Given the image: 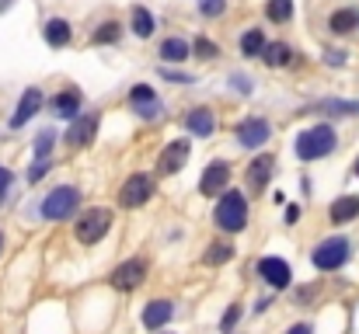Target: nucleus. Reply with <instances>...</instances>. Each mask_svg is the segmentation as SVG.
Listing matches in <instances>:
<instances>
[{"label": "nucleus", "instance_id": "f257e3e1", "mask_svg": "<svg viewBox=\"0 0 359 334\" xmlns=\"http://www.w3.org/2000/svg\"><path fill=\"white\" fill-rule=\"evenodd\" d=\"M335 150V129L332 125H311L297 136V157L300 160H321Z\"/></svg>", "mask_w": 359, "mask_h": 334}, {"label": "nucleus", "instance_id": "f03ea898", "mask_svg": "<svg viewBox=\"0 0 359 334\" xmlns=\"http://www.w3.org/2000/svg\"><path fill=\"white\" fill-rule=\"evenodd\" d=\"M81 206V192L74 185H63V188H53L42 202V220L49 223H60V220H70Z\"/></svg>", "mask_w": 359, "mask_h": 334}, {"label": "nucleus", "instance_id": "7ed1b4c3", "mask_svg": "<svg viewBox=\"0 0 359 334\" xmlns=\"http://www.w3.org/2000/svg\"><path fill=\"white\" fill-rule=\"evenodd\" d=\"M213 220H217L220 230H227V233L244 230V223H248V202H244V195H241V192H227V195L217 202Z\"/></svg>", "mask_w": 359, "mask_h": 334}, {"label": "nucleus", "instance_id": "20e7f679", "mask_svg": "<svg viewBox=\"0 0 359 334\" xmlns=\"http://www.w3.org/2000/svg\"><path fill=\"white\" fill-rule=\"evenodd\" d=\"M109 226H112V213L109 209H88V213H81V220H77V240L81 244H98L105 233H109Z\"/></svg>", "mask_w": 359, "mask_h": 334}, {"label": "nucleus", "instance_id": "39448f33", "mask_svg": "<svg viewBox=\"0 0 359 334\" xmlns=\"http://www.w3.org/2000/svg\"><path fill=\"white\" fill-rule=\"evenodd\" d=\"M346 261H349V240L346 237H332V240L318 244V251H314V268H321V272H335Z\"/></svg>", "mask_w": 359, "mask_h": 334}, {"label": "nucleus", "instance_id": "423d86ee", "mask_svg": "<svg viewBox=\"0 0 359 334\" xmlns=\"http://www.w3.org/2000/svg\"><path fill=\"white\" fill-rule=\"evenodd\" d=\"M150 195H154V181H150L147 174H129L119 188V206L122 209H136V206H143Z\"/></svg>", "mask_w": 359, "mask_h": 334}, {"label": "nucleus", "instance_id": "0eeeda50", "mask_svg": "<svg viewBox=\"0 0 359 334\" xmlns=\"http://www.w3.org/2000/svg\"><path fill=\"white\" fill-rule=\"evenodd\" d=\"M143 279H147V261H143V258H129V261H122L119 268L109 275V282H112L116 289H122V293L136 289Z\"/></svg>", "mask_w": 359, "mask_h": 334}, {"label": "nucleus", "instance_id": "6e6552de", "mask_svg": "<svg viewBox=\"0 0 359 334\" xmlns=\"http://www.w3.org/2000/svg\"><path fill=\"white\" fill-rule=\"evenodd\" d=\"M189 139H171V146H164V153L157 157V171L161 174H178L189 160Z\"/></svg>", "mask_w": 359, "mask_h": 334}, {"label": "nucleus", "instance_id": "1a4fd4ad", "mask_svg": "<svg viewBox=\"0 0 359 334\" xmlns=\"http://www.w3.org/2000/svg\"><path fill=\"white\" fill-rule=\"evenodd\" d=\"M227 181H231V164L227 160H213L206 167V174L199 178V192L203 195H220V192H227Z\"/></svg>", "mask_w": 359, "mask_h": 334}, {"label": "nucleus", "instance_id": "9d476101", "mask_svg": "<svg viewBox=\"0 0 359 334\" xmlns=\"http://www.w3.org/2000/svg\"><path fill=\"white\" fill-rule=\"evenodd\" d=\"M129 105H133V111H136L140 118H157V115H161V102H157L154 88H147V84H136V88L129 91Z\"/></svg>", "mask_w": 359, "mask_h": 334}, {"label": "nucleus", "instance_id": "9b49d317", "mask_svg": "<svg viewBox=\"0 0 359 334\" xmlns=\"http://www.w3.org/2000/svg\"><path fill=\"white\" fill-rule=\"evenodd\" d=\"M258 275H262L269 286H276V289H286L290 279H293V272H290V265H286L283 258H262V261H258Z\"/></svg>", "mask_w": 359, "mask_h": 334}, {"label": "nucleus", "instance_id": "f8f14e48", "mask_svg": "<svg viewBox=\"0 0 359 334\" xmlns=\"http://www.w3.org/2000/svg\"><path fill=\"white\" fill-rule=\"evenodd\" d=\"M269 139V122L265 118H244L238 125V143L241 146H248V150H255V146H262Z\"/></svg>", "mask_w": 359, "mask_h": 334}, {"label": "nucleus", "instance_id": "ddd939ff", "mask_svg": "<svg viewBox=\"0 0 359 334\" xmlns=\"http://www.w3.org/2000/svg\"><path fill=\"white\" fill-rule=\"evenodd\" d=\"M171 317H175V303H168V300H154V303L143 307V328L147 331H161Z\"/></svg>", "mask_w": 359, "mask_h": 334}, {"label": "nucleus", "instance_id": "4468645a", "mask_svg": "<svg viewBox=\"0 0 359 334\" xmlns=\"http://www.w3.org/2000/svg\"><path fill=\"white\" fill-rule=\"evenodd\" d=\"M95 132H98V115H81V118L70 125L67 143H70V146H88V143L95 139Z\"/></svg>", "mask_w": 359, "mask_h": 334}, {"label": "nucleus", "instance_id": "2eb2a0df", "mask_svg": "<svg viewBox=\"0 0 359 334\" xmlns=\"http://www.w3.org/2000/svg\"><path fill=\"white\" fill-rule=\"evenodd\" d=\"M39 109H42V91H39V88H28V91L21 95V105H18V111H14L11 125H14V129H21V125H25V122H28Z\"/></svg>", "mask_w": 359, "mask_h": 334}, {"label": "nucleus", "instance_id": "dca6fc26", "mask_svg": "<svg viewBox=\"0 0 359 334\" xmlns=\"http://www.w3.org/2000/svg\"><path fill=\"white\" fill-rule=\"evenodd\" d=\"M213 111L210 109H192L185 115V129L192 132V136H199V139H206V136H213Z\"/></svg>", "mask_w": 359, "mask_h": 334}, {"label": "nucleus", "instance_id": "f3484780", "mask_svg": "<svg viewBox=\"0 0 359 334\" xmlns=\"http://www.w3.org/2000/svg\"><path fill=\"white\" fill-rule=\"evenodd\" d=\"M272 167H276L272 157H255L251 167H248V185H251L255 192H262V188L269 185V178H272Z\"/></svg>", "mask_w": 359, "mask_h": 334}, {"label": "nucleus", "instance_id": "a211bd4d", "mask_svg": "<svg viewBox=\"0 0 359 334\" xmlns=\"http://www.w3.org/2000/svg\"><path fill=\"white\" fill-rule=\"evenodd\" d=\"M77 111H81V91H77V88H67V91H60V95L53 98V115L74 118Z\"/></svg>", "mask_w": 359, "mask_h": 334}, {"label": "nucleus", "instance_id": "6ab92c4d", "mask_svg": "<svg viewBox=\"0 0 359 334\" xmlns=\"http://www.w3.org/2000/svg\"><path fill=\"white\" fill-rule=\"evenodd\" d=\"M328 216H332V223H353L359 216V195H342V199H335L332 209H328Z\"/></svg>", "mask_w": 359, "mask_h": 334}, {"label": "nucleus", "instance_id": "aec40b11", "mask_svg": "<svg viewBox=\"0 0 359 334\" xmlns=\"http://www.w3.org/2000/svg\"><path fill=\"white\" fill-rule=\"evenodd\" d=\"M42 35H46V42H49L53 49H63V46L70 42V35H74V32H70V21H63V18H49Z\"/></svg>", "mask_w": 359, "mask_h": 334}, {"label": "nucleus", "instance_id": "412c9836", "mask_svg": "<svg viewBox=\"0 0 359 334\" xmlns=\"http://www.w3.org/2000/svg\"><path fill=\"white\" fill-rule=\"evenodd\" d=\"M328 28H332L335 35H349V32H356L359 28V11L356 7H342V11H335V14L328 18Z\"/></svg>", "mask_w": 359, "mask_h": 334}, {"label": "nucleus", "instance_id": "4be33fe9", "mask_svg": "<svg viewBox=\"0 0 359 334\" xmlns=\"http://www.w3.org/2000/svg\"><path fill=\"white\" fill-rule=\"evenodd\" d=\"M241 53H244L248 60H255V56L265 53V35H262V28H248V32L241 35Z\"/></svg>", "mask_w": 359, "mask_h": 334}, {"label": "nucleus", "instance_id": "5701e85b", "mask_svg": "<svg viewBox=\"0 0 359 334\" xmlns=\"http://www.w3.org/2000/svg\"><path fill=\"white\" fill-rule=\"evenodd\" d=\"M161 60H164V63H182V60H189V42H185V39H164V42H161Z\"/></svg>", "mask_w": 359, "mask_h": 334}, {"label": "nucleus", "instance_id": "b1692460", "mask_svg": "<svg viewBox=\"0 0 359 334\" xmlns=\"http://www.w3.org/2000/svg\"><path fill=\"white\" fill-rule=\"evenodd\" d=\"M314 111L321 115H359V102H342V98H328V102H318Z\"/></svg>", "mask_w": 359, "mask_h": 334}, {"label": "nucleus", "instance_id": "393cba45", "mask_svg": "<svg viewBox=\"0 0 359 334\" xmlns=\"http://www.w3.org/2000/svg\"><path fill=\"white\" fill-rule=\"evenodd\" d=\"M290 56H293V49H290V46H283V42H272V46H265V53H262L265 67H286V63H290Z\"/></svg>", "mask_w": 359, "mask_h": 334}, {"label": "nucleus", "instance_id": "a878e982", "mask_svg": "<svg viewBox=\"0 0 359 334\" xmlns=\"http://www.w3.org/2000/svg\"><path fill=\"white\" fill-rule=\"evenodd\" d=\"M133 32L140 39H150L154 35V14L147 7H133Z\"/></svg>", "mask_w": 359, "mask_h": 334}, {"label": "nucleus", "instance_id": "bb28decb", "mask_svg": "<svg viewBox=\"0 0 359 334\" xmlns=\"http://www.w3.org/2000/svg\"><path fill=\"white\" fill-rule=\"evenodd\" d=\"M119 39H122V25L119 21H105V25L95 32L91 42H95V46H112V42H119Z\"/></svg>", "mask_w": 359, "mask_h": 334}, {"label": "nucleus", "instance_id": "cd10ccee", "mask_svg": "<svg viewBox=\"0 0 359 334\" xmlns=\"http://www.w3.org/2000/svg\"><path fill=\"white\" fill-rule=\"evenodd\" d=\"M265 14H269V21L283 25V21H290V18H293V0H269Z\"/></svg>", "mask_w": 359, "mask_h": 334}, {"label": "nucleus", "instance_id": "c85d7f7f", "mask_svg": "<svg viewBox=\"0 0 359 334\" xmlns=\"http://www.w3.org/2000/svg\"><path fill=\"white\" fill-rule=\"evenodd\" d=\"M53 146H56V132H53V129H42L39 139H35V157H49Z\"/></svg>", "mask_w": 359, "mask_h": 334}, {"label": "nucleus", "instance_id": "c756f323", "mask_svg": "<svg viewBox=\"0 0 359 334\" xmlns=\"http://www.w3.org/2000/svg\"><path fill=\"white\" fill-rule=\"evenodd\" d=\"M231 258H234V247H231V244H213L210 254H206V265H224V261H231Z\"/></svg>", "mask_w": 359, "mask_h": 334}, {"label": "nucleus", "instance_id": "7c9ffc66", "mask_svg": "<svg viewBox=\"0 0 359 334\" xmlns=\"http://www.w3.org/2000/svg\"><path fill=\"white\" fill-rule=\"evenodd\" d=\"M49 167H53V164H49V157H35V164L28 167V181H32V185H35V181H42V178L49 174Z\"/></svg>", "mask_w": 359, "mask_h": 334}, {"label": "nucleus", "instance_id": "2f4dec72", "mask_svg": "<svg viewBox=\"0 0 359 334\" xmlns=\"http://www.w3.org/2000/svg\"><path fill=\"white\" fill-rule=\"evenodd\" d=\"M192 49H196V56H199V60H217V56H220V49H217L210 39H196V46H192Z\"/></svg>", "mask_w": 359, "mask_h": 334}, {"label": "nucleus", "instance_id": "473e14b6", "mask_svg": "<svg viewBox=\"0 0 359 334\" xmlns=\"http://www.w3.org/2000/svg\"><path fill=\"white\" fill-rule=\"evenodd\" d=\"M227 11V0H199V14L206 18H220Z\"/></svg>", "mask_w": 359, "mask_h": 334}, {"label": "nucleus", "instance_id": "72a5a7b5", "mask_svg": "<svg viewBox=\"0 0 359 334\" xmlns=\"http://www.w3.org/2000/svg\"><path fill=\"white\" fill-rule=\"evenodd\" d=\"M238 321H241V307L234 303V307H231V310H227V314L220 317V331H224V334H231L234 328H238Z\"/></svg>", "mask_w": 359, "mask_h": 334}, {"label": "nucleus", "instance_id": "f704fd0d", "mask_svg": "<svg viewBox=\"0 0 359 334\" xmlns=\"http://www.w3.org/2000/svg\"><path fill=\"white\" fill-rule=\"evenodd\" d=\"M161 77H164V81H171V84H192V77H189V74H175V70H168V67L161 70Z\"/></svg>", "mask_w": 359, "mask_h": 334}, {"label": "nucleus", "instance_id": "c9c22d12", "mask_svg": "<svg viewBox=\"0 0 359 334\" xmlns=\"http://www.w3.org/2000/svg\"><path fill=\"white\" fill-rule=\"evenodd\" d=\"M11 188V171L7 167H0V199H4V192Z\"/></svg>", "mask_w": 359, "mask_h": 334}, {"label": "nucleus", "instance_id": "e433bc0d", "mask_svg": "<svg viewBox=\"0 0 359 334\" xmlns=\"http://www.w3.org/2000/svg\"><path fill=\"white\" fill-rule=\"evenodd\" d=\"M325 56H328L332 67H342V63H346V53H325Z\"/></svg>", "mask_w": 359, "mask_h": 334}, {"label": "nucleus", "instance_id": "4c0bfd02", "mask_svg": "<svg viewBox=\"0 0 359 334\" xmlns=\"http://www.w3.org/2000/svg\"><path fill=\"white\" fill-rule=\"evenodd\" d=\"M300 220V206H286V223H297Z\"/></svg>", "mask_w": 359, "mask_h": 334}, {"label": "nucleus", "instance_id": "58836bf2", "mask_svg": "<svg viewBox=\"0 0 359 334\" xmlns=\"http://www.w3.org/2000/svg\"><path fill=\"white\" fill-rule=\"evenodd\" d=\"M234 88H238L241 95H248V91H251V84H248L244 77H234Z\"/></svg>", "mask_w": 359, "mask_h": 334}, {"label": "nucleus", "instance_id": "ea45409f", "mask_svg": "<svg viewBox=\"0 0 359 334\" xmlns=\"http://www.w3.org/2000/svg\"><path fill=\"white\" fill-rule=\"evenodd\" d=\"M290 334H311V328L307 324H297V328H290Z\"/></svg>", "mask_w": 359, "mask_h": 334}, {"label": "nucleus", "instance_id": "a19ab883", "mask_svg": "<svg viewBox=\"0 0 359 334\" xmlns=\"http://www.w3.org/2000/svg\"><path fill=\"white\" fill-rule=\"evenodd\" d=\"M11 7V0H0V11H7Z\"/></svg>", "mask_w": 359, "mask_h": 334}, {"label": "nucleus", "instance_id": "79ce46f5", "mask_svg": "<svg viewBox=\"0 0 359 334\" xmlns=\"http://www.w3.org/2000/svg\"><path fill=\"white\" fill-rule=\"evenodd\" d=\"M0 247H4V233H0Z\"/></svg>", "mask_w": 359, "mask_h": 334}, {"label": "nucleus", "instance_id": "37998d69", "mask_svg": "<svg viewBox=\"0 0 359 334\" xmlns=\"http://www.w3.org/2000/svg\"><path fill=\"white\" fill-rule=\"evenodd\" d=\"M356 174H359V160H356Z\"/></svg>", "mask_w": 359, "mask_h": 334}]
</instances>
